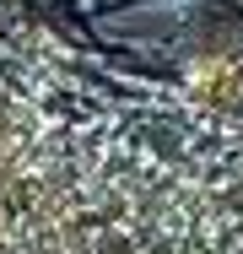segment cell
<instances>
[{
	"label": "cell",
	"instance_id": "obj_1",
	"mask_svg": "<svg viewBox=\"0 0 243 254\" xmlns=\"http://www.w3.org/2000/svg\"><path fill=\"white\" fill-rule=\"evenodd\" d=\"M0 254H227L205 238L54 200H0Z\"/></svg>",
	"mask_w": 243,
	"mask_h": 254
}]
</instances>
